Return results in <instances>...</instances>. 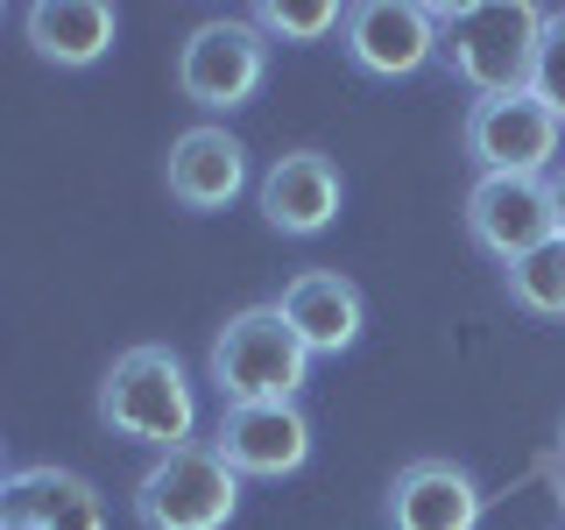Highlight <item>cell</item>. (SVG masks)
Listing matches in <instances>:
<instances>
[{
  "label": "cell",
  "mask_w": 565,
  "mask_h": 530,
  "mask_svg": "<svg viewBox=\"0 0 565 530\" xmlns=\"http://www.w3.org/2000/svg\"><path fill=\"white\" fill-rule=\"evenodd\" d=\"M537 43H544V8H530V0H467V8L438 0V57L452 64V78L473 99L530 93Z\"/></svg>",
  "instance_id": "1"
},
{
  "label": "cell",
  "mask_w": 565,
  "mask_h": 530,
  "mask_svg": "<svg viewBox=\"0 0 565 530\" xmlns=\"http://www.w3.org/2000/svg\"><path fill=\"white\" fill-rule=\"evenodd\" d=\"M99 424L135 446L177 453V446H199V396H191V375L170 347H128L114 353L99 382Z\"/></svg>",
  "instance_id": "2"
},
{
  "label": "cell",
  "mask_w": 565,
  "mask_h": 530,
  "mask_svg": "<svg viewBox=\"0 0 565 530\" xmlns=\"http://www.w3.org/2000/svg\"><path fill=\"white\" fill-rule=\"evenodd\" d=\"M205 368H212V382H220L226 411H234V403H297V389L311 375V347L290 332V318L276 305H247L212 332Z\"/></svg>",
  "instance_id": "3"
},
{
  "label": "cell",
  "mask_w": 565,
  "mask_h": 530,
  "mask_svg": "<svg viewBox=\"0 0 565 530\" xmlns=\"http://www.w3.org/2000/svg\"><path fill=\"white\" fill-rule=\"evenodd\" d=\"M234 509H241V474L220 459L212 438L177 446V453H156V467L135 481L141 530H226Z\"/></svg>",
  "instance_id": "4"
},
{
  "label": "cell",
  "mask_w": 565,
  "mask_h": 530,
  "mask_svg": "<svg viewBox=\"0 0 565 530\" xmlns=\"http://www.w3.org/2000/svg\"><path fill=\"white\" fill-rule=\"evenodd\" d=\"M262 78H269V35L255 29V14H205L177 50V93L205 114L247 106Z\"/></svg>",
  "instance_id": "5"
},
{
  "label": "cell",
  "mask_w": 565,
  "mask_h": 530,
  "mask_svg": "<svg viewBox=\"0 0 565 530\" xmlns=\"http://www.w3.org/2000/svg\"><path fill=\"white\" fill-rule=\"evenodd\" d=\"M565 120L537 93H494L467 106V156L481 177H552Z\"/></svg>",
  "instance_id": "6"
},
{
  "label": "cell",
  "mask_w": 565,
  "mask_h": 530,
  "mask_svg": "<svg viewBox=\"0 0 565 530\" xmlns=\"http://www.w3.org/2000/svg\"><path fill=\"white\" fill-rule=\"evenodd\" d=\"M347 57L367 78H411L438 57V8L417 0H361L347 8Z\"/></svg>",
  "instance_id": "7"
},
{
  "label": "cell",
  "mask_w": 565,
  "mask_h": 530,
  "mask_svg": "<svg viewBox=\"0 0 565 530\" xmlns=\"http://www.w3.org/2000/svg\"><path fill=\"white\" fill-rule=\"evenodd\" d=\"M212 446L234 474L282 481V474H297L311 459V417L297 403H234V411H220Z\"/></svg>",
  "instance_id": "8"
},
{
  "label": "cell",
  "mask_w": 565,
  "mask_h": 530,
  "mask_svg": "<svg viewBox=\"0 0 565 530\" xmlns=\"http://www.w3.org/2000/svg\"><path fill=\"white\" fill-rule=\"evenodd\" d=\"M467 234L481 241L502 269H509V262H523L530 247H544V241L558 234L544 177H481V184L467 191Z\"/></svg>",
  "instance_id": "9"
},
{
  "label": "cell",
  "mask_w": 565,
  "mask_h": 530,
  "mask_svg": "<svg viewBox=\"0 0 565 530\" xmlns=\"http://www.w3.org/2000/svg\"><path fill=\"white\" fill-rule=\"evenodd\" d=\"M340 163L332 156H318V149H290V156H276L269 170H262V184H255V205H262V220L276 226V234H326L332 220H340Z\"/></svg>",
  "instance_id": "10"
},
{
  "label": "cell",
  "mask_w": 565,
  "mask_h": 530,
  "mask_svg": "<svg viewBox=\"0 0 565 530\" xmlns=\"http://www.w3.org/2000/svg\"><path fill=\"white\" fill-rule=\"evenodd\" d=\"M170 199L177 205H191V212H226L247 191V149H241V135H226V128H184L170 141Z\"/></svg>",
  "instance_id": "11"
},
{
  "label": "cell",
  "mask_w": 565,
  "mask_h": 530,
  "mask_svg": "<svg viewBox=\"0 0 565 530\" xmlns=\"http://www.w3.org/2000/svg\"><path fill=\"white\" fill-rule=\"evenodd\" d=\"M388 523L396 530H481V488L452 459H411L388 488Z\"/></svg>",
  "instance_id": "12"
},
{
  "label": "cell",
  "mask_w": 565,
  "mask_h": 530,
  "mask_svg": "<svg viewBox=\"0 0 565 530\" xmlns=\"http://www.w3.org/2000/svg\"><path fill=\"white\" fill-rule=\"evenodd\" d=\"M276 311L290 318V332H297L311 353H347L353 340H361V326H367L361 290H353L340 269H305V276H290V283H282V297H276Z\"/></svg>",
  "instance_id": "13"
},
{
  "label": "cell",
  "mask_w": 565,
  "mask_h": 530,
  "mask_svg": "<svg viewBox=\"0 0 565 530\" xmlns=\"http://www.w3.org/2000/svg\"><path fill=\"white\" fill-rule=\"evenodd\" d=\"M22 29H29V50L43 64L85 71V64H99L106 50H114L120 14L106 8V0H35V8L22 14Z\"/></svg>",
  "instance_id": "14"
},
{
  "label": "cell",
  "mask_w": 565,
  "mask_h": 530,
  "mask_svg": "<svg viewBox=\"0 0 565 530\" xmlns=\"http://www.w3.org/2000/svg\"><path fill=\"white\" fill-rule=\"evenodd\" d=\"M78 481L85 474H71V467H14L0 481V530H50V517L71 502Z\"/></svg>",
  "instance_id": "15"
},
{
  "label": "cell",
  "mask_w": 565,
  "mask_h": 530,
  "mask_svg": "<svg viewBox=\"0 0 565 530\" xmlns=\"http://www.w3.org/2000/svg\"><path fill=\"white\" fill-rule=\"evenodd\" d=\"M509 283V305L530 311V318H565V241L552 234L544 247H530L523 262H509L502 269Z\"/></svg>",
  "instance_id": "16"
},
{
  "label": "cell",
  "mask_w": 565,
  "mask_h": 530,
  "mask_svg": "<svg viewBox=\"0 0 565 530\" xmlns=\"http://www.w3.org/2000/svg\"><path fill=\"white\" fill-rule=\"evenodd\" d=\"M255 29L269 35V43H318V35L347 29V14L332 8V0H262Z\"/></svg>",
  "instance_id": "17"
},
{
  "label": "cell",
  "mask_w": 565,
  "mask_h": 530,
  "mask_svg": "<svg viewBox=\"0 0 565 530\" xmlns=\"http://www.w3.org/2000/svg\"><path fill=\"white\" fill-rule=\"evenodd\" d=\"M530 93L565 120V14H544V43H537V71H530Z\"/></svg>",
  "instance_id": "18"
},
{
  "label": "cell",
  "mask_w": 565,
  "mask_h": 530,
  "mask_svg": "<svg viewBox=\"0 0 565 530\" xmlns=\"http://www.w3.org/2000/svg\"><path fill=\"white\" fill-rule=\"evenodd\" d=\"M50 530H106V502H99V488L93 481H78L71 488V502L50 517Z\"/></svg>",
  "instance_id": "19"
},
{
  "label": "cell",
  "mask_w": 565,
  "mask_h": 530,
  "mask_svg": "<svg viewBox=\"0 0 565 530\" xmlns=\"http://www.w3.org/2000/svg\"><path fill=\"white\" fill-rule=\"evenodd\" d=\"M544 191H552V226H558V241H565V163L544 177Z\"/></svg>",
  "instance_id": "20"
},
{
  "label": "cell",
  "mask_w": 565,
  "mask_h": 530,
  "mask_svg": "<svg viewBox=\"0 0 565 530\" xmlns=\"http://www.w3.org/2000/svg\"><path fill=\"white\" fill-rule=\"evenodd\" d=\"M0 481H8V453H0Z\"/></svg>",
  "instance_id": "21"
},
{
  "label": "cell",
  "mask_w": 565,
  "mask_h": 530,
  "mask_svg": "<svg viewBox=\"0 0 565 530\" xmlns=\"http://www.w3.org/2000/svg\"><path fill=\"white\" fill-rule=\"evenodd\" d=\"M558 453H565V424H558Z\"/></svg>",
  "instance_id": "22"
},
{
  "label": "cell",
  "mask_w": 565,
  "mask_h": 530,
  "mask_svg": "<svg viewBox=\"0 0 565 530\" xmlns=\"http://www.w3.org/2000/svg\"><path fill=\"white\" fill-rule=\"evenodd\" d=\"M558 509H565V481H558Z\"/></svg>",
  "instance_id": "23"
}]
</instances>
